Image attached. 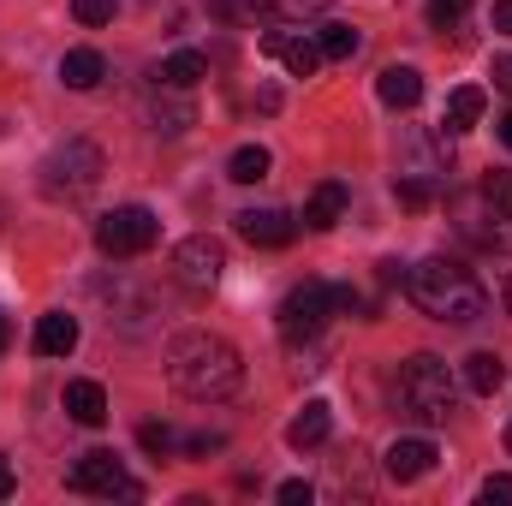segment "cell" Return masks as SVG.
Wrapping results in <instances>:
<instances>
[{
  "label": "cell",
  "instance_id": "26",
  "mask_svg": "<svg viewBox=\"0 0 512 506\" xmlns=\"http://www.w3.org/2000/svg\"><path fill=\"white\" fill-rule=\"evenodd\" d=\"M465 12H471V0H429V24L435 30H453Z\"/></svg>",
  "mask_w": 512,
  "mask_h": 506
},
{
  "label": "cell",
  "instance_id": "15",
  "mask_svg": "<svg viewBox=\"0 0 512 506\" xmlns=\"http://www.w3.org/2000/svg\"><path fill=\"white\" fill-rule=\"evenodd\" d=\"M328 429H334V411H328L322 399H310V405L286 423V447H298V453H304V447H322V441H328Z\"/></svg>",
  "mask_w": 512,
  "mask_h": 506
},
{
  "label": "cell",
  "instance_id": "36",
  "mask_svg": "<svg viewBox=\"0 0 512 506\" xmlns=\"http://www.w3.org/2000/svg\"><path fill=\"white\" fill-rule=\"evenodd\" d=\"M507 310H512V286H507Z\"/></svg>",
  "mask_w": 512,
  "mask_h": 506
},
{
  "label": "cell",
  "instance_id": "31",
  "mask_svg": "<svg viewBox=\"0 0 512 506\" xmlns=\"http://www.w3.org/2000/svg\"><path fill=\"white\" fill-rule=\"evenodd\" d=\"M489 78H495V90L512 96V54H495V72H489Z\"/></svg>",
  "mask_w": 512,
  "mask_h": 506
},
{
  "label": "cell",
  "instance_id": "20",
  "mask_svg": "<svg viewBox=\"0 0 512 506\" xmlns=\"http://www.w3.org/2000/svg\"><path fill=\"white\" fill-rule=\"evenodd\" d=\"M149 120H155V131H185L191 126V102H185V90H173V84H161V96H155V108H149Z\"/></svg>",
  "mask_w": 512,
  "mask_h": 506
},
{
  "label": "cell",
  "instance_id": "9",
  "mask_svg": "<svg viewBox=\"0 0 512 506\" xmlns=\"http://www.w3.org/2000/svg\"><path fill=\"white\" fill-rule=\"evenodd\" d=\"M239 239L256 245V251H286V245L298 239V221H292L286 209H245V215H239Z\"/></svg>",
  "mask_w": 512,
  "mask_h": 506
},
{
  "label": "cell",
  "instance_id": "12",
  "mask_svg": "<svg viewBox=\"0 0 512 506\" xmlns=\"http://www.w3.org/2000/svg\"><path fill=\"white\" fill-rule=\"evenodd\" d=\"M346 203H352L346 185H340V179H322V185L304 197V227H310V233H334V227L346 221Z\"/></svg>",
  "mask_w": 512,
  "mask_h": 506
},
{
  "label": "cell",
  "instance_id": "4",
  "mask_svg": "<svg viewBox=\"0 0 512 506\" xmlns=\"http://www.w3.org/2000/svg\"><path fill=\"white\" fill-rule=\"evenodd\" d=\"M102 173H108V155H102L90 137H66V143L42 161V197L78 203V197H90V191L102 185Z\"/></svg>",
  "mask_w": 512,
  "mask_h": 506
},
{
  "label": "cell",
  "instance_id": "34",
  "mask_svg": "<svg viewBox=\"0 0 512 506\" xmlns=\"http://www.w3.org/2000/svg\"><path fill=\"white\" fill-rule=\"evenodd\" d=\"M6 346H12V316L0 310V352H6Z\"/></svg>",
  "mask_w": 512,
  "mask_h": 506
},
{
  "label": "cell",
  "instance_id": "24",
  "mask_svg": "<svg viewBox=\"0 0 512 506\" xmlns=\"http://www.w3.org/2000/svg\"><path fill=\"white\" fill-rule=\"evenodd\" d=\"M316 48H322V60H352L358 54V30L352 24H322L316 30Z\"/></svg>",
  "mask_w": 512,
  "mask_h": 506
},
{
  "label": "cell",
  "instance_id": "13",
  "mask_svg": "<svg viewBox=\"0 0 512 506\" xmlns=\"http://www.w3.org/2000/svg\"><path fill=\"white\" fill-rule=\"evenodd\" d=\"M42 358H66L72 346H78V316H66V310H48V316H36V340H30Z\"/></svg>",
  "mask_w": 512,
  "mask_h": 506
},
{
  "label": "cell",
  "instance_id": "11",
  "mask_svg": "<svg viewBox=\"0 0 512 506\" xmlns=\"http://www.w3.org/2000/svg\"><path fill=\"white\" fill-rule=\"evenodd\" d=\"M262 54H274L292 78H316V66H322V48L310 36H292V30H268L262 36Z\"/></svg>",
  "mask_w": 512,
  "mask_h": 506
},
{
  "label": "cell",
  "instance_id": "19",
  "mask_svg": "<svg viewBox=\"0 0 512 506\" xmlns=\"http://www.w3.org/2000/svg\"><path fill=\"white\" fill-rule=\"evenodd\" d=\"M483 120V90L477 84H459L453 96H447V114H441V126L447 131H471Z\"/></svg>",
  "mask_w": 512,
  "mask_h": 506
},
{
  "label": "cell",
  "instance_id": "6",
  "mask_svg": "<svg viewBox=\"0 0 512 506\" xmlns=\"http://www.w3.org/2000/svg\"><path fill=\"white\" fill-rule=\"evenodd\" d=\"M155 239H161V221H155L143 203H120V209H108V215L96 221L102 256H143V251H155Z\"/></svg>",
  "mask_w": 512,
  "mask_h": 506
},
{
  "label": "cell",
  "instance_id": "17",
  "mask_svg": "<svg viewBox=\"0 0 512 506\" xmlns=\"http://www.w3.org/2000/svg\"><path fill=\"white\" fill-rule=\"evenodd\" d=\"M376 90H382L387 108H417L423 102V72L417 66H387L382 78H376Z\"/></svg>",
  "mask_w": 512,
  "mask_h": 506
},
{
  "label": "cell",
  "instance_id": "16",
  "mask_svg": "<svg viewBox=\"0 0 512 506\" xmlns=\"http://www.w3.org/2000/svg\"><path fill=\"white\" fill-rule=\"evenodd\" d=\"M102 78H108V60L96 48H66V60H60V84L66 90H96Z\"/></svg>",
  "mask_w": 512,
  "mask_h": 506
},
{
  "label": "cell",
  "instance_id": "25",
  "mask_svg": "<svg viewBox=\"0 0 512 506\" xmlns=\"http://www.w3.org/2000/svg\"><path fill=\"white\" fill-rule=\"evenodd\" d=\"M393 197H399L405 209H429V203H435V185H423V179H393Z\"/></svg>",
  "mask_w": 512,
  "mask_h": 506
},
{
  "label": "cell",
  "instance_id": "30",
  "mask_svg": "<svg viewBox=\"0 0 512 506\" xmlns=\"http://www.w3.org/2000/svg\"><path fill=\"white\" fill-rule=\"evenodd\" d=\"M310 495H316V489H310L304 477H292V483H280V501H286V506H310Z\"/></svg>",
  "mask_w": 512,
  "mask_h": 506
},
{
  "label": "cell",
  "instance_id": "23",
  "mask_svg": "<svg viewBox=\"0 0 512 506\" xmlns=\"http://www.w3.org/2000/svg\"><path fill=\"white\" fill-rule=\"evenodd\" d=\"M328 0H251V12L262 18H274V24H304V18H316Z\"/></svg>",
  "mask_w": 512,
  "mask_h": 506
},
{
  "label": "cell",
  "instance_id": "2",
  "mask_svg": "<svg viewBox=\"0 0 512 506\" xmlns=\"http://www.w3.org/2000/svg\"><path fill=\"white\" fill-rule=\"evenodd\" d=\"M405 292H411V304H417L429 322H453V328L483 322V310H489L483 280H477L465 262H453V256H423V262L405 274Z\"/></svg>",
  "mask_w": 512,
  "mask_h": 506
},
{
  "label": "cell",
  "instance_id": "37",
  "mask_svg": "<svg viewBox=\"0 0 512 506\" xmlns=\"http://www.w3.org/2000/svg\"><path fill=\"white\" fill-rule=\"evenodd\" d=\"M507 453H512V429H507Z\"/></svg>",
  "mask_w": 512,
  "mask_h": 506
},
{
  "label": "cell",
  "instance_id": "8",
  "mask_svg": "<svg viewBox=\"0 0 512 506\" xmlns=\"http://www.w3.org/2000/svg\"><path fill=\"white\" fill-rule=\"evenodd\" d=\"M66 489H72V495H102V501H114V495L137 501V495H143L137 477H126V465H120L114 453H84V459L66 471Z\"/></svg>",
  "mask_w": 512,
  "mask_h": 506
},
{
  "label": "cell",
  "instance_id": "32",
  "mask_svg": "<svg viewBox=\"0 0 512 506\" xmlns=\"http://www.w3.org/2000/svg\"><path fill=\"white\" fill-rule=\"evenodd\" d=\"M495 30L512 36V0H495Z\"/></svg>",
  "mask_w": 512,
  "mask_h": 506
},
{
  "label": "cell",
  "instance_id": "33",
  "mask_svg": "<svg viewBox=\"0 0 512 506\" xmlns=\"http://www.w3.org/2000/svg\"><path fill=\"white\" fill-rule=\"evenodd\" d=\"M12 489H18V477H12V465L0 459V501H12Z\"/></svg>",
  "mask_w": 512,
  "mask_h": 506
},
{
  "label": "cell",
  "instance_id": "35",
  "mask_svg": "<svg viewBox=\"0 0 512 506\" xmlns=\"http://www.w3.org/2000/svg\"><path fill=\"white\" fill-rule=\"evenodd\" d=\"M501 143L512 149V114H501Z\"/></svg>",
  "mask_w": 512,
  "mask_h": 506
},
{
  "label": "cell",
  "instance_id": "10",
  "mask_svg": "<svg viewBox=\"0 0 512 506\" xmlns=\"http://www.w3.org/2000/svg\"><path fill=\"white\" fill-rule=\"evenodd\" d=\"M435 459H441V453H435L429 435H399V441L387 447V477H393V483H417V477L435 471Z\"/></svg>",
  "mask_w": 512,
  "mask_h": 506
},
{
  "label": "cell",
  "instance_id": "5",
  "mask_svg": "<svg viewBox=\"0 0 512 506\" xmlns=\"http://www.w3.org/2000/svg\"><path fill=\"white\" fill-rule=\"evenodd\" d=\"M328 316H340L328 280H298V286L280 298V334H286V340H316V334L328 328Z\"/></svg>",
  "mask_w": 512,
  "mask_h": 506
},
{
  "label": "cell",
  "instance_id": "29",
  "mask_svg": "<svg viewBox=\"0 0 512 506\" xmlns=\"http://www.w3.org/2000/svg\"><path fill=\"white\" fill-rule=\"evenodd\" d=\"M489 506H512V477H483V489H477Z\"/></svg>",
  "mask_w": 512,
  "mask_h": 506
},
{
  "label": "cell",
  "instance_id": "7",
  "mask_svg": "<svg viewBox=\"0 0 512 506\" xmlns=\"http://www.w3.org/2000/svg\"><path fill=\"white\" fill-rule=\"evenodd\" d=\"M221 268H227V251H221V239H209V233H191V239H179L173 245V280L191 292V298H209L215 286H221Z\"/></svg>",
  "mask_w": 512,
  "mask_h": 506
},
{
  "label": "cell",
  "instance_id": "14",
  "mask_svg": "<svg viewBox=\"0 0 512 506\" xmlns=\"http://www.w3.org/2000/svg\"><path fill=\"white\" fill-rule=\"evenodd\" d=\"M66 417L84 423V429H102V423H108V393H102V381H66Z\"/></svg>",
  "mask_w": 512,
  "mask_h": 506
},
{
  "label": "cell",
  "instance_id": "18",
  "mask_svg": "<svg viewBox=\"0 0 512 506\" xmlns=\"http://www.w3.org/2000/svg\"><path fill=\"white\" fill-rule=\"evenodd\" d=\"M459 381H465L471 393H483V399H489V393L507 381V358H495V352H471V358H465V376H459Z\"/></svg>",
  "mask_w": 512,
  "mask_h": 506
},
{
  "label": "cell",
  "instance_id": "22",
  "mask_svg": "<svg viewBox=\"0 0 512 506\" xmlns=\"http://www.w3.org/2000/svg\"><path fill=\"white\" fill-rule=\"evenodd\" d=\"M268 149L262 143H245V149H233V161H227V179H239V185H256V179H268Z\"/></svg>",
  "mask_w": 512,
  "mask_h": 506
},
{
  "label": "cell",
  "instance_id": "21",
  "mask_svg": "<svg viewBox=\"0 0 512 506\" xmlns=\"http://www.w3.org/2000/svg\"><path fill=\"white\" fill-rule=\"evenodd\" d=\"M209 72V60L203 54H191V48H179L167 66H161V84H173V90H197V78Z\"/></svg>",
  "mask_w": 512,
  "mask_h": 506
},
{
  "label": "cell",
  "instance_id": "3",
  "mask_svg": "<svg viewBox=\"0 0 512 506\" xmlns=\"http://www.w3.org/2000/svg\"><path fill=\"white\" fill-rule=\"evenodd\" d=\"M393 405H399L411 423H447L453 405H459V381H453V370H447L435 352H417V358L399 364Z\"/></svg>",
  "mask_w": 512,
  "mask_h": 506
},
{
  "label": "cell",
  "instance_id": "27",
  "mask_svg": "<svg viewBox=\"0 0 512 506\" xmlns=\"http://www.w3.org/2000/svg\"><path fill=\"white\" fill-rule=\"evenodd\" d=\"M78 24H114V0H72Z\"/></svg>",
  "mask_w": 512,
  "mask_h": 506
},
{
  "label": "cell",
  "instance_id": "28",
  "mask_svg": "<svg viewBox=\"0 0 512 506\" xmlns=\"http://www.w3.org/2000/svg\"><path fill=\"white\" fill-rule=\"evenodd\" d=\"M137 441H143L149 453H173V441H179V435H173L167 423H143V429H137Z\"/></svg>",
  "mask_w": 512,
  "mask_h": 506
},
{
  "label": "cell",
  "instance_id": "1",
  "mask_svg": "<svg viewBox=\"0 0 512 506\" xmlns=\"http://www.w3.org/2000/svg\"><path fill=\"white\" fill-rule=\"evenodd\" d=\"M167 381H173V393H185V399H197V405H221V399L239 393L245 358H239L233 340H221V334H209V328H185V334L167 346Z\"/></svg>",
  "mask_w": 512,
  "mask_h": 506
}]
</instances>
